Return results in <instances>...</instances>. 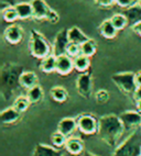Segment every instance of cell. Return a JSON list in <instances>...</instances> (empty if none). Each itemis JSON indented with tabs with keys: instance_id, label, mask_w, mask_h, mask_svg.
Here are the masks:
<instances>
[{
	"instance_id": "cell-1",
	"label": "cell",
	"mask_w": 141,
	"mask_h": 156,
	"mask_svg": "<svg viewBox=\"0 0 141 156\" xmlns=\"http://www.w3.org/2000/svg\"><path fill=\"white\" fill-rule=\"evenodd\" d=\"M125 133L126 130L119 115L106 114L98 119L97 134L103 142L110 147H117L121 142Z\"/></svg>"
},
{
	"instance_id": "cell-2",
	"label": "cell",
	"mask_w": 141,
	"mask_h": 156,
	"mask_svg": "<svg viewBox=\"0 0 141 156\" xmlns=\"http://www.w3.org/2000/svg\"><path fill=\"white\" fill-rule=\"evenodd\" d=\"M24 72L23 66L16 63H5L0 70V94L3 100L12 99L19 89L20 76Z\"/></svg>"
},
{
	"instance_id": "cell-3",
	"label": "cell",
	"mask_w": 141,
	"mask_h": 156,
	"mask_svg": "<svg viewBox=\"0 0 141 156\" xmlns=\"http://www.w3.org/2000/svg\"><path fill=\"white\" fill-rule=\"evenodd\" d=\"M141 154V129H137L119 143L113 156H138Z\"/></svg>"
},
{
	"instance_id": "cell-4",
	"label": "cell",
	"mask_w": 141,
	"mask_h": 156,
	"mask_svg": "<svg viewBox=\"0 0 141 156\" xmlns=\"http://www.w3.org/2000/svg\"><path fill=\"white\" fill-rule=\"evenodd\" d=\"M29 48H30L31 55L39 59H42L50 54H52L51 44L45 39L44 35L37 30H32L30 33Z\"/></svg>"
},
{
	"instance_id": "cell-5",
	"label": "cell",
	"mask_w": 141,
	"mask_h": 156,
	"mask_svg": "<svg viewBox=\"0 0 141 156\" xmlns=\"http://www.w3.org/2000/svg\"><path fill=\"white\" fill-rule=\"evenodd\" d=\"M135 74L136 73L132 72L116 73L111 76V80L125 95H133L137 88L135 81Z\"/></svg>"
},
{
	"instance_id": "cell-6",
	"label": "cell",
	"mask_w": 141,
	"mask_h": 156,
	"mask_svg": "<svg viewBox=\"0 0 141 156\" xmlns=\"http://www.w3.org/2000/svg\"><path fill=\"white\" fill-rule=\"evenodd\" d=\"M119 118L124 124L126 133L128 134L139 129L141 126V112H139L138 110L137 111H135V110L125 111L119 114Z\"/></svg>"
},
{
	"instance_id": "cell-7",
	"label": "cell",
	"mask_w": 141,
	"mask_h": 156,
	"mask_svg": "<svg viewBox=\"0 0 141 156\" xmlns=\"http://www.w3.org/2000/svg\"><path fill=\"white\" fill-rule=\"evenodd\" d=\"M76 121L77 129L83 134L92 135L98 131V120L92 114H81L76 118Z\"/></svg>"
},
{
	"instance_id": "cell-8",
	"label": "cell",
	"mask_w": 141,
	"mask_h": 156,
	"mask_svg": "<svg viewBox=\"0 0 141 156\" xmlns=\"http://www.w3.org/2000/svg\"><path fill=\"white\" fill-rule=\"evenodd\" d=\"M76 89L79 96L85 99H89L93 91V77L89 72L81 73L76 79Z\"/></svg>"
},
{
	"instance_id": "cell-9",
	"label": "cell",
	"mask_w": 141,
	"mask_h": 156,
	"mask_svg": "<svg viewBox=\"0 0 141 156\" xmlns=\"http://www.w3.org/2000/svg\"><path fill=\"white\" fill-rule=\"evenodd\" d=\"M68 29H62L57 32L54 39L53 46H52V53L55 56L62 55L66 53V48L70 44V40H68Z\"/></svg>"
},
{
	"instance_id": "cell-10",
	"label": "cell",
	"mask_w": 141,
	"mask_h": 156,
	"mask_svg": "<svg viewBox=\"0 0 141 156\" xmlns=\"http://www.w3.org/2000/svg\"><path fill=\"white\" fill-rule=\"evenodd\" d=\"M23 29L21 28V25L17 24V23H12L9 27H7L5 32H3V37L9 44L16 45L19 44L23 39Z\"/></svg>"
},
{
	"instance_id": "cell-11",
	"label": "cell",
	"mask_w": 141,
	"mask_h": 156,
	"mask_svg": "<svg viewBox=\"0 0 141 156\" xmlns=\"http://www.w3.org/2000/svg\"><path fill=\"white\" fill-rule=\"evenodd\" d=\"M74 69V62L73 58L68 56L67 54L56 56V73L62 76H66L70 74V72Z\"/></svg>"
},
{
	"instance_id": "cell-12",
	"label": "cell",
	"mask_w": 141,
	"mask_h": 156,
	"mask_svg": "<svg viewBox=\"0 0 141 156\" xmlns=\"http://www.w3.org/2000/svg\"><path fill=\"white\" fill-rule=\"evenodd\" d=\"M33 9V18L37 20H46L51 8L48 6L45 0H31Z\"/></svg>"
},
{
	"instance_id": "cell-13",
	"label": "cell",
	"mask_w": 141,
	"mask_h": 156,
	"mask_svg": "<svg viewBox=\"0 0 141 156\" xmlns=\"http://www.w3.org/2000/svg\"><path fill=\"white\" fill-rule=\"evenodd\" d=\"M77 129V121L74 118H64L57 124V131L70 137Z\"/></svg>"
},
{
	"instance_id": "cell-14",
	"label": "cell",
	"mask_w": 141,
	"mask_h": 156,
	"mask_svg": "<svg viewBox=\"0 0 141 156\" xmlns=\"http://www.w3.org/2000/svg\"><path fill=\"white\" fill-rule=\"evenodd\" d=\"M122 13L127 18L128 25L132 27L136 23H138L141 21V5L139 2H137L136 5L129 7V8L124 9Z\"/></svg>"
},
{
	"instance_id": "cell-15",
	"label": "cell",
	"mask_w": 141,
	"mask_h": 156,
	"mask_svg": "<svg viewBox=\"0 0 141 156\" xmlns=\"http://www.w3.org/2000/svg\"><path fill=\"white\" fill-rule=\"evenodd\" d=\"M33 156H63V153L54 146L39 143L34 146Z\"/></svg>"
},
{
	"instance_id": "cell-16",
	"label": "cell",
	"mask_w": 141,
	"mask_h": 156,
	"mask_svg": "<svg viewBox=\"0 0 141 156\" xmlns=\"http://www.w3.org/2000/svg\"><path fill=\"white\" fill-rule=\"evenodd\" d=\"M20 118H21V112H19L13 107L6 108L0 113V120L2 124H13L20 120Z\"/></svg>"
},
{
	"instance_id": "cell-17",
	"label": "cell",
	"mask_w": 141,
	"mask_h": 156,
	"mask_svg": "<svg viewBox=\"0 0 141 156\" xmlns=\"http://www.w3.org/2000/svg\"><path fill=\"white\" fill-rule=\"evenodd\" d=\"M65 148L68 153L72 155L78 156L84 152V143L78 137H67V141L65 143Z\"/></svg>"
},
{
	"instance_id": "cell-18",
	"label": "cell",
	"mask_w": 141,
	"mask_h": 156,
	"mask_svg": "<svg viewBox=\"0 0 141 156\" xmlns=\"http://www.w3.org/2000/svg\"><path fill=\"white\" fill-rule=\"evenodd\" d=\"M20 85L24 89H30L38 85V76L32 70H24L20 76Z\"/></svg>"
},
{
	"instance_id": "cell-19",
	"label": "cell",
	"mask_w": 141,
	"mask_h": 156,
	"mask_svg": "<svg viewBox=\"0 0 141 156\" xmlns=\"http://www.w3.org/2000/svg\"><path fill=\"white\" fill-rule=\"evenodd\" d=\"M99 33L104 36L105 39H114L117 36L118 30L115 28V25L111 23L110 19L104 20L99 25Z\"/></svg>"
},
{
	"instance_id": "cell-20",
	"label": "cell",
	"mask_w": 141,
	"mask_h": 156,
	"mask_svg": "<svg viewBox=\"0 0 141 156\" xmlns=\"http://www.w3.org/2000/svg\"><path fill=\"white\" fill-rule=\"evenodd\" d=\"M68 33V40L70 43H76V44H83L84 42H86L89 37L83 32L82 30L77 27H73L67 30Z\"/></svg>"
},
{
	"instance_id": "cell-21",
	"label": "cell",
	"mask_w": 141,
	"mask_h": 156,
	"mask_svg": "<svg viewBox=\"0 0 141 156\" xmlns=\"http://www.w3.org/2000/svg\"><path fill=\"white\" fill-rule=\"evenodd\" d=\"M18 14H19V19L27 20L30 18H33V9H32L31 1H22V2H18L16 5Z\"/></svg>"
},
{
	"instance_id": "cell-22",
	"label": "cell",
	"mask_w": 141,
	"mask_h": 156,
	"mask_svg": "<svg viewBox=\"0 0 141 156\" xmlns=\"http://www.w3.org/2000/svg\"><path fill=\"white\" fill-rule=\"evenodd\" d=\"M40 69L42 70L43 73H46V74L56 72V56L52 53L41 59Z\"/></svg>"
},
{
	"instance_id": "cell-23",
	"label": "cell",
	"mask_w": 141,
	"mask_h": 156,
	"mask_svg": "<svg viewBox=\"0 0 141 156\" xmlns=\"http://www.w3.org/2000/svg\"><path fill=\"white\" fill-rule=\"evenodd\" d=\"M73 62H74V69H76L78 73H85L89 69L90 57L84 55V54H79L76 57H74Z\"/></svg>"
},
{
	"instance_id": "cell-24",
	"label": "cell",
	"mask_w": 141,
	"mask_h": 156,
	"mask_svg": "<svg viewBox=\"0 0 141 156\" xmlns=\"http://www.w3.org/2000/svg\"><path fill=\"white\" fill-rule=\"evenodd\" d=\"M50 95H51V98L54 101H56V102H60V103L65 102V101L68 99L67 90L62 86L52 87L51 90H50Z\"/></svg>"
},
{
	"instance_id": "cell-25",
	"label": "cell",
	"mask_w": 141,
	"mask_h": 156,
	"mask_svg": "<svg viewBox=\"0 0 141 156\" xmlns=\"http://www.w3.org/2000/svg\"><path fill=\"white\" fill-rule=\"evenodd\" d=\"M1 18L3 21H6L8 23H13L19 19V14L16 7H6V8L1 9Z\"/></svg>"
},
{
	"instance_id": "cell-26",
	"label": "cell",
	"mask_w": 141,
	"mask_h": 156,
	"mask_svg": "<svg viewBox=\"0 0 141 156\" xmlns=\"http://www.w3.org/2000/svg\"><path fill=\"white\" fill-rule=\"evenodd\" d=\"M43 95H44V92H43L42 87L40 86V85H35V86L28 89V91H27V96H28L29 100H30L31 103L40 102V101L42 100Z\"/></svg>"
},
{
	"instance_id": "cell-27",
	"label": "cell",
	"mask_w": 141,
	"mask_h": 156,
	"mask_svg": "<svg viewBox=\"0 0 141 156\" xmlns=\"http://www.w3.org/2000/svg\"><path fill=\"white\" fill-rule=\"evenodd\" d=\"M97 51V45L96 42L93 39H88L86 42H84L83 44H81V54L92 57L93 55H95Z\"/></svg>"
},
{
	"instance_id": "cell-28",
	"label": "cell",
	"mask_w": 141,
	"mask_h": 156,
	"mask_svg": "<svg viewBox=\"0 0 141 156\" xmlns=\"http://www.w3.org/2000/svg\"><path fill=\"white\" fill-rule=\"evenodd\" d=\"M30 105H31V102L29 100L28 96H19V97H17L14 99L12 107H13L14 109H17L19 112L22 113V112L28 110Z\"/></svg>"
},
{
	"instance_id": "cell-29",
	"label": "cell",
	"mask_w": 141,
	"mask_h": 156,
	"mask_svg": "<svg viewBox=\"0 0 141 156\" xmlns=\"http://www.w3.org/2000/svg\"><path fill=\"white\" fill-rule=\"evenodd\" d=\"M110 21L118 31L122 30L128 25V20L124 13H116L110 18Z\"/></svg>"
},
{
	"instance_id": "cell-30",
	"label": "cell",
	"mask_w": 141,
	"mask_h": 156,
	"mask_svg": "<svg viewBox=\"0 0 141 156\" xmlns=\"http://www.w3.org/2000/svg\"><path fill=\"white\" fill-rule=\"evenodd\" d=\"M51 141L55 147H62V146H65V143L67 141V136L61 132L56 131L51 135Z\"/></svg>"
},
{
	"instance_id": "cell-31",
	"label": "cell",
	"mask_w": 141,
	"mask_h": 156,
	"mask_svg": "<svg viewBox=\"0 0 141 156\" xmlns=\"http://www.w3.org/2000/svg\"><path fill=\"white\" fill-rule=\"evenodd\" d=\"M68 56H70L72 58L74 57H76L77 55L81 54V45L76 44V43H70L67 45V48H66V53Z\"/></svg>"
},
{
	"instance_id": "cell-32",
	"label": "cell",
	"mask_w": 141,
	"mask_h": 156,
	"mask_svg": "<svg viewBox=\"0 0 141 156\" xmlns=\"http://www.w3.org/2000/svg\"><path fill=\"white\" fill-rule=\"evenodd\" d=\"M95 99L98 103L103 105V103H106L109 100V92L105 89H99L98 91L95 94Z\"/></svg>"
},
{
	"instance_id": "cell-33",
	"label": "cell",
	"mask_w": 141,
	"mask_h": 156,
	"mask_svg": "<svg viewBox=\"0 0 141 156\" xmlns=\"http://www.w3.org/2000/svg\"><path fill=\"white\" fill-rule=\"evenodd\" d=\"M137 2H139V0H116V5L122 9L129 8V7L136 5Z\"/></svg>"
},
{
	"instance_id": "cell-34",
	"label": "cell",
	"mask_w": 141,
	"mask_h": 156,
	"mask_svg": "<svg viewBox=\"0 0 141 156\" xmlns=\"http://www.w3.org/2000/svg\"><path fill=\"white\" fill-rule=\"evenodd\" d=\"M46 21H49V22L52 23V24H55V23H57L60 21L59 13H57L55 10L51 9V10H50V12H49V14H48V17H46Z\"/></svg>"
},
{
	"instance_id": "cell-35",
	"label": "cell",
	"mask_w": 141,
	"mask_h": 156,
	"mask_svg": "<svg viewBox=\"0 0 141 156\" xmlns=\"http://www.w3.org/2000/svg\"><path fill=\"white\" fill-rule=\"evenodd\" d=\"M97 6L102 8H110L114 5H116V0H95Z\"/></svg>"
},
{
	"instance_id": "cell-36",
	"label": "cell",
	"mask_w": 141,
	"mask_h": 156,
	"mask_svg": "<svg viewBox=\"0 0 141 156\" xmlns=\"http://www.w3.org/2000/svg\"><path fill=\"white\" fill-rule=\"evenodd\" d=\"M0 3H1V9L11 6L14 7L18 3V0H0Z\"/></svg>"
},
{
	"instance_id": "cell-37",
	"label": "cell",
	"mask_w": 141,
	"mask_h": 156,
	"mask_svg": "<svg viewBox=\"0 0 141 156\" xmlns=\"http://www.w3.org/2000/svg\"><path fill=\"white\" fill-rule=\"evenodd\" d=\"M133 99H135L136 101H138V100H141V86L140 87H137L135 90V92H133V95H132Z\"/></svg>"
},
{
	"instance_id": "cell-38",
	"label": "cell",
	"mask_w": 141,
	"mask_h": 156,
	"mask_svg": "<svg viewBox=\"0 0 141 156\" xmlns=\"http://www.w3.org/2000/svg\"><path fill=\"white\" fill-rule=\"evenodd\" d=\"M131 30H132L135 33H137L138 35L141 36V21L138 23H136L135 25H132V27H131Z\"/></svg>"
},
{
	"instance_id": "cell-39",
	"label": "cell",
	"mask_w": 141,
	"mask_h": 156,
	"mask_svg": "<svg viewBox=\"0 0 141 156\" xmlns=\"http://www.w3.org/2000/svg\"><path fill=\"white\" fill-rule=\"evenodd\" d=\"M135 81H136L137 87L141 86V72H138L135 74Z\"/></svg>"
},
{
	"instance_id": "cell-40",
	"label": "cell",
	"mask_w": 141,
	"mask_h": 156,
	"mask_svg": "<svg viewBox=\"0 0 141 156\" xmlns=\"http://www.w3.org/2000/svg\"><path fill=\"white\" fill-rule=\"evenodd\" d=\"M78 156H98V155H96V154H94V153H92V152H88V151H84L81 155H78Z\"/></svg>"
},
{
	"instance_id": "cell-41",
	"label": "cell",
	"mask_w": 141,
	"mask_h": 156,
	"mask_svg": "<svg viewBox=\"0 0 141 156\" xmlns=\"http://www.w3.org/2000/svg\"><path fill=\"white\" fill-rule=\"evenodd\" d=\"M136 102H137V110H138L139 112H141V100L136 101Z\"/></svg>"
},
{
	"instance_id": "cell-42",
	"label": "cell",
	"mask_w": 141,
	"mask_h": 156,
	"mask_svg": "<svg viewBox=\"0 0 141 156\" xmlns=\"http://www.w3.org/2000/svg\"><path fill=\"white\" fill-rule=\"evenodd\" d=\"M139 3H140V5H141V0H139Z\"/></svg>"
},
{
	"instance_id": "cell-43",
	"label": "cell",
	"mask_w": 141,
	"mask_h": 156,
	"mask_svg": "<svg viewBox=\"0 0 141 156\" xmlns=\"http://www.w3.org/2000/svg\"><path fill=\"white\" fill-rule=\"evenodd\" d=\"M138 156H141V154H139V155H138Z\"/></svg>"
},
{
	"instance_id": "cell-44",
	"label": "cell",
	"mask_w": 141,
	"mask_h": 156,
	"mask_svg": "<svg viewBox=\"0 0 141 156\" xmlns=\"http://www.w3.org/2000/svg\"><path fill=\"white\" fill-rule=\"evenodd\" d=\"M140 129H141V126H140Z\"/></svg>"
},
{
	"instance_id": "cell-45",
	"label": "cell",
	"mask_w": 141,
	"mask_h": 156,
	"mask_svg": "<svg viewBox=\"0 0 141 156\" xmlns=\"http://www.w3.org/2000/svg\"><path fill=\"white\" fill-rule=\"evenodd\" d=\"M30 1H31V0H30Z\"/></svg>"
}]
</instances>
